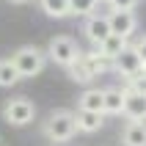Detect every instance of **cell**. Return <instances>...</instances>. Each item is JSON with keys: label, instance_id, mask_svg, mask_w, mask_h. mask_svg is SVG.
<instances>
[{"label": "cell", "instance_id": "30bf717a", "mask_svg": "<svg viewBox=\"0 0 146 146\" xmlns=\"http://www.w3.org/2000/svg\"><path fill=\"white\" fill-rule=\"evenodd\" d=\"M105 113H97V110H77L74 113V124H77V130L80 132H97L102 127V119Z\"/></svg>", "mask_w": 146, "mask_h": 146}, {"label": "cell", "instance_id": "7a4b0ae2", "mask_svg": "<svg viewBox=\"0 0 146 146\" xmlns=\"http://www.w3.org/2000/svg\"><path fill=\"white\" fill-rule=\"evenodd\" d=\"M11 64L17 66L19 77H36V74H41V69L47 64V52L33 47V44H28V47H19L11 55Z\"/></svg>", "mask_w": 146, "mask_h": 146}, {"label": "cell", "instance_id": "d6986e66", "mask_svg": "<svg viewBox=\"0 0 146 146\" xmlns=\"http://www.w3.org/2000/svg\"><path fill=\"white\" fill-rule=\"evenodd\" d=\"M105 3L110 6V11H132L138 0H105Z\"/></svg>", "mask_w": 146, "mask_h": 146}, {"label": "cell", "instance_id": "e0dca14e", "mask_svg": "<svg viewBox=\"0 0 146 146\" xmlns=\"http://www.w3.org/2000/svg\"><path fill=\"white\" fill-rule=\"evenodd\" d=\"M97 6H99V0H69V14L88 17L97 11Z\"/></svg>", "mask_w": 146, "mask_h": 146}, {"label": "cell", "instance_id": "44dd1931", "mask_svg": "<svg viewBox=\"0 0 146 146\" xmlns=\"http://www.w3.org/2000/svg\"><path fill=\"white\" fill-rule=\"evenodd\" d=\"M11 3H25V0H11Z\"/></svg>", "mask_w": 146, "mask_h": 146}, {"label": "cell", "instance_id": "ac0fdd59", "mask_svg": "<svg viewBox=\"0 0 146 146\" xmlns=\"http://www.w3.org/2000/svg\"><path fill=\"white\" fill-rule=\"evenodd\" d=\"M127 88L130 91H138V94H146V72H138L127 80Z\"/></svg>", "mask_w": 146, "mask_h": 146}, {"label": "cell", "instance_id": "5bb4252c", "mask_svg": "<svg viewBox=\"0 0 146 146\" xmlns=\"http://www.w3.org/2000/svg\"><path fill=\"white\" fill-rule=\"evenodd\" d=\"M77 110H97V113H102V88H88L77 99Z\"/></svg>", "mask_w": 146, "mask_h": 146}, {"label": "cell", "instance_id": "603a6c76", "mask_svg": "<svg viewBox=\"0 0 146 146\" xmlns=\"http://www.w3.org/2000/svg\"><path fill=\"white\" fill-rule=\"evenodd\" d=\"M99 3H102V0H99Z\"/></svg>", "mask_w": 146, "mask_h": 146}, {"label": "cell", "instance_id": "7c38bea8", "mask_svg": "<svg viewBox=\"0 0 146 146\" xmlns=\"http://www.w3.org/2000/svg\"><path fill=\"white\" fill-rule=\"evenodd\" d=\"M124 47H127V39H124V36H116V33H110L108 39H102V41L97 44V52H99L102 58H108V61H113V58L119 55Z\"/></svg>", "mask_w": 146, "mask_h": 146}, {"label": "cell", "instance_id": "2e32d148", "mask_svg": "<svg viewBox=\"0 0 146 146\" xmlns=\"http://www.w3.org/2000/svg\"><path fill=\"white\" fill-rule=\"evenodd\" d=\"M41 11L47 17H55V19H64L69 17V0H39Z\"/></svg>", "mask_w": 146, "mask_h": 146}, {"label": "cell", "instance_id": "5b68a950", "mask_svg": "<svg viewBox=\"0 0 146 146\" xmlns=\"http://www.w3.org/2000/svg\"><path fill=\"white\" fill-rule=\"evenodd\" d=\"M110 69H116L124 80H130L132 74L143 72V64H141V55H138V50H135V44H127V47L110 61Z\"/></svg>", "mask_w": 146, "mask_h": 146}, {"label": "cell", "instance_id": "8fae6325", "mask_svg": "<svg viewBox=\"0 0 146 146\" xmlns=\"http://www.w3.org/2000/svg\"><path fill=\"white\" fill-rule=\"evenodd\" d=\"M124 108V88H105L102 91V113L119 116Z\"/></svg>", "mask_w": 146, "mask_h": 146}, {"label": "cell", "instance_id": "4fadbf2b", "mask_svg": "<svg viewBox=\"0 0 146 146\" xmlns=\"http://www.w3.org/2000/svg\"><path fill=\"white\" fill-rule=\"evenodd\" d=\"M80 64L86 66V72H88L91 77H97V74H102V72L110 69V61L102 58L99 52H80Z\"/></svg>", "mask_w": 146, "mask_h": 146}, {"label": "cell", "instance_id": "8992f818", "mask_svg": "<svg viewBox=\"0 0 146 146\" xmlns=\"http://www.w3.org/2000/svg\"><path fill=\"white\" fill-rule=\"evenodd\" d=\"M121 113L127 116V121H146V94L124 88V108Z\"/></svg>", "mask_w": 146, "mask_h": 146}, {"label": "cell", "instance_id": "7402d4cb", "mask_svg": "<svg viewBox=\"0 0 146 146\" xmlns=\"http://www.w3.org/2000/svg\"><path fill=\"white\" fill-rule=\"evenodd\" d=\"M143 72H146V66H143Z\"/></svg>", "mask_w": 146, "mask_h": 146}, {"label": "cell", "instance_id": "3957f363", "mask_svg": "<svg viewBox=\"0 0 146 146\" xmlns=\"http://www.w3.org/2000/svg\"><path fill=\"white\" fill-rule=\"evenodd\" d=\"M33 116H36V108H33L31 99H25V97L8 99L6 105H3V119H6L11 127H25V124H31Z\"/></svg>", "mask_w": 146, "mask_h": 146}, {"label": "cell", "instance_id": "ba28073f", "mask_svg": "<svg viewBox=\"0 0 146 146\" xmlns=\"http://www.w3.org/2000/svg\"><path fill=\"white\" fill-rule=\"evenodd\" d=\"M83 31H86V39L91 41V44H99L102 39H108L110 36V25H108V14H88V19H86V25H83Z\"/></svg>", "mask_w": 146, "mask_h": 146}, {"label": "cell", "instance_id": "9c48e42d", "mask_svg": "<svg viewBox=\"0 0 146 146\" xmlns=\"http://www.w3.org/2000/svg\"><path fill=\"white\" fill-rule=\"evenodd\" d=\"M124 146H146V121H127L121 132Z\"/></svg>", "mask_w": 146, "mask_h": 146}, {"label": "cell", "instance_id": "6da1fadb", "mask_svg": "<svg viewBox=\"0 0 146 146\" xmlns=\"http://www.w3.org/2000/svg\"><path fill=\"white\" fill-rule=\"evenodd\" d=\"M41 132H44V138L50 143H66V141H72L74 132H77L74 113L72 110H52L50 119L44 121V127H41Z\"/></svg>", "mask_w": 146, "mask_h": 146}, {"label": "cell", "instance_id": "ffe728a7", "mask_svg": "<svg viewBox=\"0 0 146 146\" xmlns=\"http://www.w3.org/2000/svg\"><path fill=\"white\" fill-rule=\"evenodd\" d=\"M135 50H138V55H141V64L146 66V36L138 41V44H135Z\"/></svg>", "mask_w": 146, "mask_h": 146}, {"label": "cell", "instance_id": "52a82bcc", "mask_svg": "<svg viewBox=\"0 0 146 146\" xmlns=\"http://www.w3.org/2000/svg\"><path fill=\"white\" fill-rule=\"evenodd\" d=\"M108 25H110V33L130 39L135 25H138V19H135V11H110L108 14Z\"/></svg>", "mask_w": 146, "mask_h": 146}, {"label": "cell", "instance_id": "9a60e30c", "mask_svg": "<svg viewBox=\"0 0 146 146\" xmlns=\"http://www.w3.org/2000/svg\"><path fill=\"white\" fill-rule=\"evenodd\" d=\"M19 80H22V77L17 72V66L11 64V58H3V61H0V86H3V88H11V86H17Z\"/></svg>", "mask_w": 146, "mask_h": 146}, {"label": "cell", "instance_id": "277c9868", "mask_svg": "<svg viewBox=\"0 0 146 146\" xmlns=\"http://www.w3.org/2000/svg\"><path fill=\"white\" fill-rule=\"evenodd\" d=\"M77 55H80V47L74 44V39H69V36H55V39H50L47 58L52 61V64L69 66V64L77 61Z\"/></svg>", "mask_w": 146, "mask_h": 146}]
</instances>
